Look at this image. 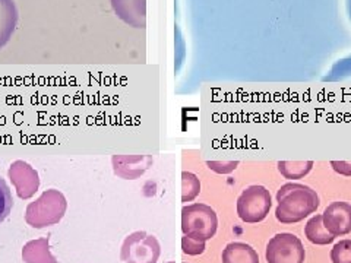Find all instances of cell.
<instances>
[{
	"label": "cell",
	"mask_w": 351,
	"mask_h": 263,
	"mask_svg": "<svg viewBox=\"0 0 351 263\" xmlns=\"http://www.w3.org/2000/svg\"><path fill=\"white\" fill-rule=\"evenodd\" d=\"M276 197V218L278 223L285 225L303 221L304 218L315 214L321 205L316 190L300 183H287L281 186Z\"/></svg>",
	"instance_id": "1"
},
{
	"label": "cell",
	"mask_w": 351,
	"mask_h": 263,
	"mask_svg": "<svg viewBox=\"0 0 351 263\" xmlns=\"http://www.w3.org/2000/svg\"><path fill=\"white\" fill-rule=\"evenodd\" d=\"M66 210H68V201L60 190H44L34 202L28 203L25 223L36 229L53 227L62 221Z\"/></svg>",
	"instance_id": "2"
},
{
	"label": "cell",
	"mask_w": 351,
	"mask_h": 263,
	"mask_svg": "<svg viewBox=\"0 0 351 263\" xmlns=\"http://www.w3.org/2000/svg\"><path fill=\"white\" fill-rule=\"evenodd\" d=\"M218 216L210 205L192 203L182 210V231L199 241L211 240L217 234Z\"/></svg>",
	"instance_id": "3"
},
{
	"label": "cell",
	"mask_w": 351,
	"mask_h": 263,
	"mask_svg": "<svg viewBox=\"0 0 351 263\" xmlns=\"http://www.w3.org/2000/svg\"><path fill=\"white\" fill-rule=\"evenodd\" d=\"M237 215L243 223L258 224L265 219L272 208V197L267 188L259 184L249 186L240 193L237 203Z\"/></svg>",
	"instance_id": "4"
},
{
	"label": "cell",
	"mask_w": 351,
	"mask_h": 263,
	"mask_svg": "<svg viewBox=\"0 0 351 263\" xmlns=\"http://www.w3.org/2000/svg\"><path fill=\"white\" fill-rule=\"evenodd\" d=\"M160 255V241L145 231L129 234L120 247V260L123 263H157Z\"/></svg>",
	"instance_id": "5"
},
{
	"label": "cell",
	"mask_w": 351,
	"mask_h": 263,
	"mask_svg": "<svg viewBox=\"0 0 351 263\" xmlns=\"http://www.w3.org/2000/svg\"><path fill=\"white\" fill-rule=\"evenodd\" d=\"M306 258L302 240L291 233L274 236L267 245V263H303Z\"/></svg>",
	"instance_id": "6"
},
{
	"label": "cell",
	"mask_w": 351,
	"mask_h": 263,
	"mask_svg": "<svg viewBox=\"0 0 351 263\" xmlns=\"http://www.w3.org/2000/svg\"><path fill=\"white\" fill-rule=\"evenodd\" d=\"M8 179L12 183L19 199L27 201L40 189V175L27 161L16 160L8 170Z\"/></svg>",
	"instance_id": "7"
},
{
	"label": "cell",
	"mask_w": 351,
	"mask_h": 263,
	"mask_svg": "<svg viewBox=\"0 0 351 263\" xmlns=\"http://www.w3.org/2000/svg\"><path fill=\"white\" fill-rule=\"evenodd\" d=\"M324 227L329 234L341 237L351 233V203L332 202L329 203L322 214Z\"/></svg>",
	"instance_id": "8"
},
{
	"label": "cell",
	"mask_w": 351,
	"mask_h": 263,
	"mask_svg": "<svg viewBox=\"0 0 351 263\" xmlns=\"http://www.w3.org/2000/svg\"><path fill=\"white\" fill-rule=\"evenodd\" d=\"M151 155H113V173L123 180H136L152 166Z\"/></svg>",
	"instance_id": "9"
},
{
	"label": "cell",
	"mask_w": 351,
	"mask_h": 263,
	"mask_svg": "<svg viewBox=\"0 0 351 263\" xmlns=\"http://www.w3.org/2000/svg\"><path fill=\"white\" fill-rule=\"evenodd\" d=\"M114 14L134 28L147 25V0H110Z\"/></svg>",
	"instance_id": "10"
},
{
	"label": "cell",
	"mask_w": 351,
	"mask_h": 263,
	"mask_svg": "<svg viewBox=\"0 0 351 263\" xmlns=\"http://www.w3.org/2000/svg\"><path fill=\"white\" fill-rule=\"evenodd\" d=\"M18 19L15 0H0V49H3L15 34Z\"/></svg>",
	"instance_id": "11"
},
{
	"label": "cell",
	"mask_w": 351,
	"mask_h": 263,
	"mask_svg": "<svg viewBox=\"0 0 351 263\" xmlns=\"http://www.w3.org/2000/svg\"><path fill=\"white\" fill-rule=\"evenodd\" d=\"M50 249V241L46 237L29 240L22 247V260L24 263H59Z\"/></svg>",
	"instance_id": "12"
},
{
	"label": "cell",
	"mask_w": 351,
	"mask_h": 263,
	"mask_svg": "<svg viewBox=\"0 0 351 263\" xmlns=\"http://www.w3.org/2000/svg\"><path fill=\"white\" fill-rule=\"evenodd\" d=\"M221 260L223 263H259V255L252 246L233 241L224 247Z\"/></svg>",
	"instance_id": "13"
},
{
	"label": "cell",
	"mask_w": 351,
	"mask_h": 263,
	"mask_svg": "<svg viewBox=\"0 0 351 263\" xmlns=\"http://www.w3.org/2000/svg\"><path fill=\"white\" fill-rule=\"evenodd\" d=\"M304 236H306L307 240L311 241L312 245H316V246L331 245L332 241L335 240V237L332 234H329L326 231V228L324 227L322 214L313 215L309 219V221L306 223V225H304Z\"/></svg>",
	"instance_id": "14"
},
{
	"label": "cell",
	"mask_w": 351,
	"mask_h": 263,
	"mask_svg": "<svg viewBox=\"0 0 351 263\" xmlns=\"http://www.w3.org/2000/svg\"><path fill=\"white\" fill-rule=\"evenodd\" d=\"M278 171L284 179L287 180H300L309 174L315 166L313 161H280Z\"/></svg>",
	"instance_id": "15"
},
{
	"label": "cell",
	"mask_w": 351,
	"mask_h": 263,
	"mask_svg": "<svg viewBox=\"0 0 351 263\" xmlns=\"http://www.w3.org/2000/svg\"><path fill=\"white\" fill-rule=\"evenodd\" d=\"M325 82H351V54L332 63L324 76Z\"/></svg>",
	"instance_id": "16"
},
{
	"label": "cell",
	"mask_w": 351,
	"mask_h": 263,
	"mask_svg": "<svg viewBox=\"0 0 351 263\" xmlns=\"http://www.w3.org/2000/svg\"><path fill=\"white\" fill-rule=\"evenodd\" d=\"M201 193V181L191 171L182 173V202H192Z\"/></svg>",
	"instance_id": "17"
},
{
	"label": "cell",
	"mask_w": 351,
	"mask_h": 263,
	"mask_svg": "<svg viewBox=\"0 0 351 263\" xmlns=\"http://www.w3.org/2000/svg\"><path fill=\"white\" fill-rule=\"evenodd\" d=\"M12 208H14L12 192H10L5 179L0 177V224H2L9 216V214L12 212Z\"/></svg>",
	"instance_id": "18"
},
{
	"label": "cell",
	"mask_w": 351,
	"mask_h": 263,
	"mask_svg": "<svg viewBox=\"0 0 351 263\" xmlns=\"http://www.w3.org/2000/svg\"><path fill=\"white\" fill-rule=\"evenodd\" d=\"M332 263H351V240H339L331 250Z\"/></svg>",
	"instance_id": "19"
},
{
	"label": "cell",
	"mask_w": 351,
	"mask_h": 263,
	"mask_svg": "<svg viewBox=\"0 0 351 263\" xmlns=\"http://www.w3.org/2000/svg\"><path fill=\"white\" fill-rule=\"evenodd\" d=\"M205 241H199V240H195L192 237L188 236H183L182 238V250L184 255H189V256H199L205 251Z\"/></svg>",
	"instance_id": "20"
},
{
	"label": "cell",
	"mask_w": 351,
	"mask_h": 263,
	"mask_svg": "<svg viewBox=\"0 0 351 263\" xmlns=\"http://www.w3.org/2000/svg\"><path fill=\"white\" fill-rule=\"evenodd\" d=\"M206 166L210 170L218 173V174H228L237 168L239 162L237 161H228V162H218V161H208Z\"/></svg>",
	"instance_id": "21"
},
{
	"label": "cell",
	"mask_w": 351,
	"mask_h": 263,
	"mask_svg": "<svg viewBox=\"0 0 351 263\" xmlns=\"http://www.w3.org/2000/svg\"><path fill=\"white\" fill-rule=\"evenodd\" d=\"M331 167L335 173L351 177V161H331Z\"/></svg>",
	"instance_id": "22"
},
{
	"label": "cell",
	"mask_w": 351,
	"mask_h": 263,
	"mask_svg": "<svg viewBox=\"0 0 351 263\" xmlns=\"http://www.w3.org/2000/svg\"><path fill=\"white\" fill-rule=\"evenodd\" d=\"M346 14H347L350 24H351V0H346Z\"/></svg>",
	"instance_id": "23"
},
{
	"label": "cell",
	"mask_w": 351,
	"mask_h": 263,
	"mask_svg": "<svg viewBox=\"0 0 351 263\" xmlns=\"http://www.w3.org/2000/svg\"><path fill=\"white\" fill-rule=\"evenodd\" d=\"M166 263H176V262H173V260H170V262H166Z\"/></svg>",
	"instance_id": "24"
},
{
	"label": "cell",
	"mask_w": 351,
	"mask_h": 263,
	"mask_svg": "<svg viewBox=\"0 0 351 263\" xmlns=\"http://www.w3.org/2000/svg\"><path fill=\"white\" fill-rule=\"evenodd\" d=\"M183 263H188V262H183Z\"/></svg>",
	"instance_id": "25"
}]
</instances>
